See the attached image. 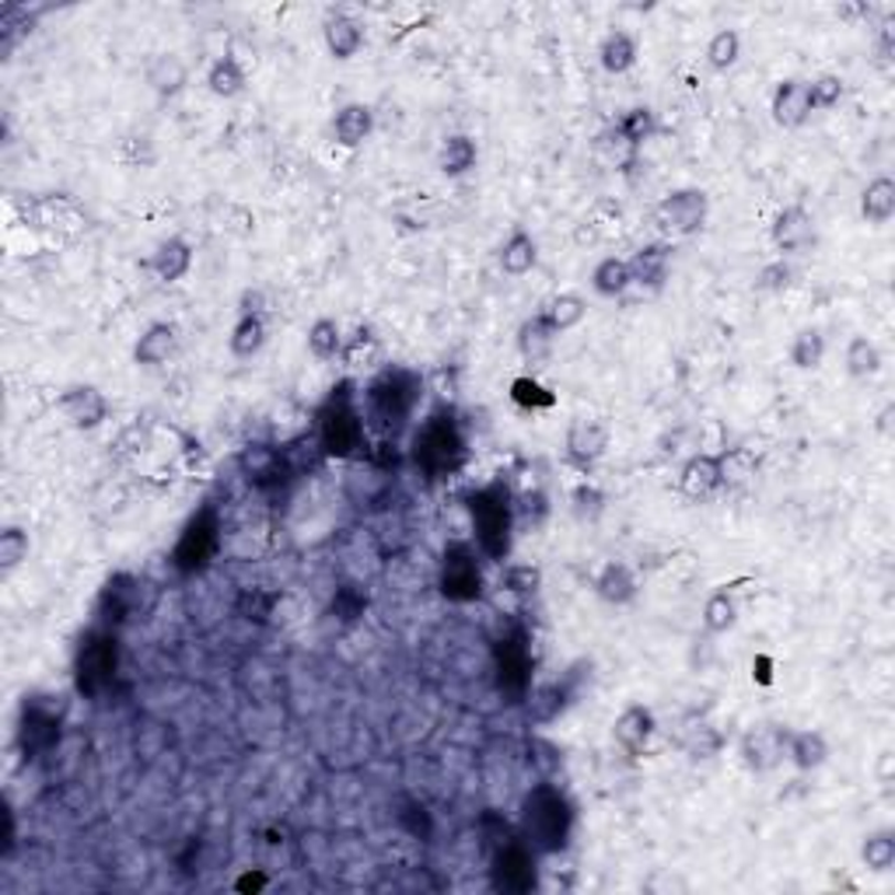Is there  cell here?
I'll list each match as a JSON object with an SVG mask.
<instances>
[{"label": "cell", "mask_w": 895, "mask_h": 895, "mask_svg": "<svg viewBox=\"0 0 895 895\" xmlns=\"http://www.w3.org/2000/svg\"><path fill=\"white\" fill-rule=\"evenodd\" d=\"M423 399V375L406 368V364H385L364 385L360 413L368 423V434L378 441H399L417 417V406Z\"/></svg>", "instance_id": "cell-1"}, {"label": "cell", "mask_w": 895, "mask_h": 895, "mask_svg": "<svg viewBox=\"0 0 895 895\" xmlns=\"http://www.w3.org/2000/svg\"><path fill=\"white\" fill-rule=\"evenodd\" d=\"M354 389L357 385L343 378L339 385H333V392L325 396L315 413V438L325 459L351 462L368 452V423H364L360 399Z\"/></svg>", "instance_id": "cell-2"}, {"label": "cell", "mask_w": 895, "mask_h": 895, "mask_svg": "<svg viewBox=\"0 0 895 895\" xmlns=\"http://www.w3.org/2000/svg\"><path fill=\"white\" fill-rule=\"evenodd\" d=\"M521 837L532 847L539 858H553L563 853L574 840V826H578V811L571 798L563 795L553 784H536L528 795L521 798Z\"/></svg>", "instance_id": "cell-3"}, {"label": "cell", "mask_w": 895, "mask_h": 895, "mask_svg": "<svg viewBox=\"0 0 895 895\" xmlns=\"http://www.w3.org/2000/svg\"><path fill=\"white\" fill-rule=\"evenodd\" d=\"M410 459L431 483L455 476L465 465V459H470V441H465L462 423L448 406H438V410H431L420 420V427H413Z\"/></svg>", "instance_id": "cell-4"}, {"label": "cell", "mask_w": 895, "mask_h": 895, "mask_svg": "<svg viewBox=\"0 0 895 895\" xmlns=\"http://www.w3.org/2000/svg\"><path fill=\"white\" fill-rule=\"evenodd\" d=\"M465 511H470L473 521V536H476V549L494 563H504L511 557L515 546V525H518V511H515V494L504 479H490L476 486V490L465 497Z\"/></svg>", "instance_id": "cell-5"}, {"label": "cell", "mask_w": 895, "mask_h": 895, "mask_svg": "<svg viewBox=\"0 0 895 895\" xmlns=\"http://www.w3.org/2000/svg\"><path fill=\"white\" fill-rule=\"evenodd\" d=\"M119 671V640L109 626H95L77 640L74 650V686L80 697H98L109 689Z\"/></svg>", "instance_id": "cell-6"}, {"label": "cell", "mask_w": 895, "mask_h": 895, "mask_svg": "<svg viewBox=\"0 0 895 895\" xmlns=\"http://www.w3.org/2000/svg\"><path fill=\"white\" fill-rule=\"evenodd\" d=\"M220 549V515L214 504H203L186 518L182 532L172 546V567L182 578L203 574Z\"/></svg>", "instance_id": "cell-7"}, {"label": "cell", "mask_w": 895, "mask_h": 895, "mask_svg": "<svg viewBox=\"0 0 895 895\" xmlns=\"http://www.w3.org/2000/svg\"><path fill=\"white\" fill-rule=\"evenodd\" d=\"M490 882L504 895H528L539 888V853L525 843V837H504L490 853Z\"/></svg>", "instance_id": "cell-8"}, {"label": "cell", "mask_w": 895, "mask_h": 895, "mask_svg": "<svg viewBox=\"0 0 895 895\" xmlns=\"http://www.w3.org/2000/svg\"><path fill=\"white\" fill-rule=\"evenodd\" d=\"M483 567H479V549L465 539H452L441 553L438 567V587L448 602L470 605L483 599Z\"/></svg>", "instance_id": "cell-9"}, {"label": "cell", "mask_w": 895, "mask_h": 895, "mask_svg": "<svg viewBox=\"0 0 895 895\" xmlns=\"http://www.w3.org/2000/svg\"><path fill=\"white\" fill-rule=\"evenodd\" d=\"M14 211L18 220L25 228H39V231H53L64 238H77L80 231L88 228L85 211L77 207V200L67 193H53V196H14Z\"/></svg>", "instance_id": "cell-10"}, {"label": "cell", "mask_w": 895, "mask_h": 895, "mask_svg": "<svg viewBox=\"0 0 895 895\" xmlns=\"http://www.w3.org/2000/svg\"><path fill=\"white\" fill-rule=\"evenodd\" d=\"M655 228L665 238H689L703 231V224L710 217V196L697 186H682L671 190L668 196H661L655 203Z\"/></svg>", "instance_id": "cell-11"}, {"label": "cell", "mask_w": 895, "mask_h": 895, "mask_svg": "<svg viewBox=\"0 0 895 895\" xmlns=\"http://www.w3.org/2000/svg\"><path fill=\"white\" fill-rule=\"evenodd\" d=\"M494 671L500 693L511 700H525L532 689V650H528L525 629H511L494 644Z\"/></svg>", "instance_id": "cell-12"}, {"label": "cell", "mask_w": 895, "mask_h": 895, "mask_svg": "<svg viewBox=\"0 0 895 895\" xmlns=\"http://www.w3.org/2000/svg\"><path fill=\"white\" fill-rule=\"evenodd\" d=\"M60 742V710L46 697H25L22 718H18V745L25 759H35Z\"/></svg>", "instance_id": "cell-13"}, {"label": "cell", "mask_w": 895, "mask_h": 895, "mask_svg": "<svg viewBox=\"0 0 895 895\" xmlns=\"http://www.w3.org/2000/svg\"><path fill=\"white\" fill-rule=\"evenodd\" d=\"M787 738L790 727L784 724H756L742 735L738 756L752 773H769L787 759Z\"/></svg>", "instance_id": "cell-14"}, {"label": "cell", "mask_w": 895, "mask_h": 895, "mask_svg": "<svg viewBox=\"0 0 895 895\" xmlns=\"http://www.w3.org/2000/svg\"><path fill=\"white\" fill-rule=\"evenodd\" d=\"M608 448V427L599 417H578L567 431V465H574L578 473H592L595 465L602 462Z\"/></svg>", "instance_id": "cell-15"}, {"label": "cell", "mask_w": 895, "mask_h": 895, "mask_svg": "<svg viewBox=\"0 0 895 895\" xmlns=\"http://www.w3.org/2000/svg\"><path fill=\"white\" fill-rule=\"evenodd\" d=\"M769 241H773V249L780 252V259L801 256L811 241H816V217H811L808 207H801V203H787L769 224Z\"/></svg>", "instance_id": "cell-16"}, {"label": "cell", "mask_w": 895, "mask_h": 895, "mask_svg": "<svg viewBox=\"0 0 895 895\" xmlns=\"http://www.w3.org/2000/svg\"><path fill=\"white\" fill-rule=\"evenodd\" d=\"M238 470L252 486H259V490H273V486L288 479L291 465H288V452H280L277 444H246L238 452Z\"/></svg>", "instance_id": "cell-17"}, {"label": "cell", "mask_w": 895, "mask_h": 895, "mask_svg": "<svg viewBox=\"0 0 895 895\" xmlns=\"http://www.w3.org/2000/svg\"><path fill=\"white\" fill-rule=\"evenodd\" d=\"M724 486V459L697 452L682 462L679 470V494L689 500H710Z\"/></svg>", "instance_id": "cell-18"}, {"label": "cell", "mask_w": 895, "mask_h": 895, "mask_svg": "<svg viewBox=\"0 0 895 895\" xmlns=\"http://www.w3.org/2000/svg\"><path fill=\"white\" fill-rule=\"evenodd\" d=\"M60 413L74 427V431H95L109 420V399L101 396L95 385H71L60 396Z\"/></svg>", "instance_id": "cell-19"}, {"label": "cell", "mask_w": 895, "mask_h": 895, "mask_svg": "<svg viewBox=\"0 0 895 895\" xmlns=\"http://www.w3.org/2000/svg\"><path fill=\"white\" fill-rule=\"evenodd\" d=\"M769 112L777 119V127L784 130H798L811 119V95H808V80L801 77H787L780 80L777 88H773V98H769Z\"/></svg>", "instance_id": "cell-20"}, {"label": "cell", "mask_w": 895, "mask_h": 895, "mask_svg": "<svg viewBox=\"0 0 895 895\" xmlns=\"http://www.w3.org/2000/svg\"><path fill=\"white\" fill-rule=\"evenodd\" d=\"M655 731H658V718H655V710L644 703H629L613 721V738L623 752H629V756H640V752L650 745V738H655Z\"/></svg>", "instance_id": "cell-21"}, {"label": "cell", "mask_w": 895, "mask_h": 895, "mask_svg": "<svg viewBox=\"0 0 895 895\" xmlns=\"http://www.w3.org/2000/svg\"><path fill=\"white\" fill-rule=\"evenodd\" d=\"M339 360L347 364L351 371L375 375V371L385 368V343H381V336L371 330V325H357V330L347 339H343Z\"/></svg>", "instance_id": "cell-22"}, {"label": "cell", "mask_w": 895, "mask_h": 895, "mask_svg": "<svg viewBox=\"0 0 895 895\" xmlns=\"http://www.w3.org/2000/svg\"><path fill=\"white\" fill-rule=\"evenodd\" d=\"M626 262H629L634 283H640L647 291H661L671 270V246L668 241H647V246H640Z\"/></svg>", "instance_id": "cell-23"}, {"label": "cell", "mask_w": 895, "mask_h": 895, "mask_svg": "<svg viewBox=\"0 0 895 895\" xmlns=\"http://www.w3.org/2000/svg\"><path fill=\"white\" fill-rule=\"evenodd\" d=\"M179 351V330L172 322H151L144 333H140L137 347H133V360L140 368H161L169 357H175Z\"/></svg>", "instance_id": "cell-24"}, {"label": "cell", "mask_w": 895, "mask_h": 895, "mask_svg": "<svg viewBox=\"0 0 895 895\" xmlns=\"http://www.w3.org/2000/svg\"><path fill=\"white\" fill-rule=\"evenodd\" d=\"M322 35H325V50H330L336 60H351V56H357L360 46H364V25L357 22L354 14H347V11L325 14Z\"/></svg>", "instance_id": "cell-25"}, {"label": "cell", "mask_w": 895, "mask_h": 895, "mask_svg": "<svg viewBox=\"0 0 895 895\" xmlns=\"http://www.w3.org/2000/svg\"><path fill=\"white\" fill-rule=\"evenodd\" d=\"M190 267H193V246L186 238H179V235H172V238H165L161 241V246L151 252V259H148V270L161 280V283H179L182 277L190 273Z\"/></svg>", "instance_id": "cell-26"}, {"label": "cell", "mask_w": 895, "mask_h": 895, "mask_svg": "<svg viewBox=\"0 0 895 895\" xmlns=\"http://www.w3.org/2000/svg\"><path fill=\"white\" fill-rule=\"evenodd\" d=\"M637 592H640V584H637L634 567L623 560H608L595 574V595L608 605H629L637 599Z\"/></svg>", "instance_id": "cell-27"}, {"label": "cell", "mask_w": 895, "mask_h": 895, "mask_svg": "<svg viewBox=\"0 0 895 895\" xmlns=\"http://www.w3.org/2000/svg\"><path fill=\"white\" fill-rule=\"evenodd\" d=\"M375 130V112L364 101H347L336 116H333V140L339 148H360L364 140Z\"/></svg>", "instance_id": "cell-28"}, {"label": "cell", "mask_w": 895, "mask_h": 895, "mask_svg": "<svg viewBox=\"0 0 895 895\" xmlns=\"http://www.w3.org/2000/svg\"><path fill=\"white\" fill-rule=\"evenodd\" d=\"M497 262L507 277H525L536 270L539 262V241L532 238V231L525 228H515L511 235L504 238V246L497 252Z\"/></svg>", "instance_id": "cell-29"}, {"label": "cell", "mask_w": 895, "mask_h": 895, "mask_svg": "<svg viewBox=\"0 0 895 895\" xmlns=\"http://www.w3.org/2000/svg\"><path fill=\"white\" fill-rule=\"evenodd\" d=\"M861 217L874 228H882L895 217V179L892 175H874L864 193H861Z\"/></svg>", "instance_id": "cell-30"}, {"label": "cell", "mask_w": 895, "mask_h": 895, "mask_svg": "<svg viewBox=\"0 0 895 895\" xmlns=\"http://www.w3.org/2000/svg\"><path fill=\"white\" fill-rule=\"evenodd\" d=\"M574 693H578V676H574V668H571V676H563L560 682H549V686L536 689V693L528 697V707H532L536 721H553V718L563 714Z\"/></svg>", "instance_id": "cell-31"}, {"label": "cell", "mask_w": 895, "mask_h": 895, "mask_svg": "<svg viewBox=\"0 0 895 895\" xmlns=\"http://www.w3.org/2000/svg\"><path fill=\"white\" fill-rule=\"evenodd\" d=\"M637 56H640V46H637V39L623 32V29H613L605 39H602V46H599V64L605 74H626V71H634L637 64Z\"/></svg>", "instance_id": "cell-32"}, {"label": "cell", "mask_w": 895, "mask_h": 895, "mask_svg": "<svg viewBox=\"0 0 895 895\" xmlns=\"http://www.w3.org/2000/svg\"><path fill=\"white\" fill-rule=\"evenodd\" d=\"M476 158H479L476 140L465 133H452V137H444V144L438 151V169L448 179H462L476 169Z\"/></svg>", "instance_id": "cell-33"}, {"label": "cell", "mask_w": 895, "mask_h": 895, "mask_svg": "<svg viewBox=\"0 0 895 895\" xmlns=\"http://www.w3.org/2000/svg\"><path fill=\"white\" fill-rule=\"evenodd\" d=\"M553 343H557V333H553V325L546 322L542 312H536L532 319L521 322V330H518V354L528 364L546 360L549 354H553Z\"/></svg>", "instance_id": "cell-34"}, {"label": "cell", "mask_w": 895, "mask_h": 895, "mask_svg": "<svg viewBox=\"0 0 895 895\" xmlns=\"http://www.w3.org/2000/svg\"><path fill=\"white\" fill-rule=\"evenodd\" d=\"M787 759L795 763L801 773H811L826 766L829 759V742L822 731H790L787 738Z\"/></svg>", "instance_id": "cell-35"}, {"label": "cell", "mask_w": 895, "mask_h": 895, "mask_svg": "<svg viewBox=\"0 0 895 895\" xmlns=\"http://www.w3.org/2000/svg\"><path fill=\"white\" fill-rule=\"evenodd\" d=\"M539 312L546 315V322L553 325V333L560 336V333L578 330V325L584 322V315H587V301H584L581 294H574V291H560V294L549 298Z\"/></svg>", "instance_id": "cell-36"}, {"label": "cell", "mask_w": 895, "mask_h": 895, "mask_svg": "<svg viewBox=\"0 0 895 895\" xmlns=\"http://www.w3.org/2000/svg\"><path fill=\"white\" fill-rule=\"evenodd\" d=\"M246 85H249L246 67H241V60L235 53H220L207 71V88L217 98H235L246 91Z\"/></svg>", "instance_id": "cell-37"}, {"label": "cell", "mask_w": 895, "mask_h": 895, "mask_svg": "<svg viewBox=\"0 0 895 895\" xmlns=\"http://www.w3.org/2000/svg\"><path fill=\"white\" fill-rule=\"evenodd\" d=\"M186 80H190L186 64H182V60L172 56V53H161V56H154L151 64H148V85H151L161 98L179 95L182 88H186Z\"/></svg>", "instance_id": "cell-38"}, {"label": "cell", "mask_w": 895, "mask_h": 895, "mask_svg": "<svg viewBox=\"0 0 895 895\" xmlns=\"http://www.w3.org/2000/svg\"><path fill=\"white\" fill-rule=\"evenodd\" d=\"M137 581L119 574L106 584V592H101V602H98V613L106 623H123L130 613H133V602H137Z\"/></svg>", "instance_id": "cell-39"}, {"label": "cell", "mask_w": 895, "mask_h": 895, "mask_svg": "<svg viewBox=\"0 0 895 895\" xmlns=\"http://www.w3.org/2000/svg\"><path fill=\"white\" fill-rule=\"evenodd\" d=\"M267 315H238L235 330L228 336V347L235 357H256L262 347H267Z\"/></svg>", "instance_id": "cell-40"}, {"label": "cell", "mask_w": 895, "mask_h": 895, "mask_svg": "<svg viewBox=\"0 0 895 895\" xmlns=\"http://www.w3.org/2000/svg\"><path fill=\"white\" fill-rule=\"evenodd\" d=\"M629 283H634V277H629V262L619 256L599 259V267L592 270V288L599 298H623L629 291Z\"/></svg>", "instance_id": "cell-41"}, {"label": "cell", "mask_w": 895, "mask_h": 895, "mask_svg": "<svg viewBox=\"0 0 895 895\" xmlns=\"http://www.w3.org/2000/svg\"><path fill=\"white\" fill-rule=\"evenodd\" d=\"M843 364H847V375L850 378H874L882 371V351H878V343H871L867 336H853L847 343V354H843Z\"/></svg>", "instance_id": "cell-42"}, {"label": "cell", "mask_w": 895, "mask_h": 895, "mask_svg": "<svg viewBox=\"0 0 895 895\" xmlns=\"http://www.w3.org/2000/svg\"><path fill=\"white\" fill-rule=\"evenodd\" d=\"M822 360H826V336L819 325H805V330H798V336L790 339V364H795L798 371H816Z\"/></svg>", "instance_id": "cell-43"}, {"label": "cell", "mask_w": 895, "mask_h": 895, "mask_svg": "<svg viewBox=\"0 0 895 895\" xmlns=\"http://www.w3.org/2000/svg\"><path fill=\"white\" fill-rule=\"evenodd\" d=\"M613 130H616V133H619V137L626 140L629 148H634V151H640V148L647 144V140L658 133V116L650 112L647 106L626 109V112H623V116L616 119V127H613Z\"/></svg>", "instance_id": "cell-44"}, {"label": "cell", "mask_w": 895, "mask_h": 895, "mask_svg": "<svg viewBox=\"0 0 895 895\" xmlns=\"http://www.w3.org/2000/svg\"><path fill=\"white\" fill-rule=\"evenodd\" d=\"M738 623V602L727 587H718L714 595H707L703 602V626L707 634H727L731 626Z\"/></svg>", "instance_id": "cell-45"}, {"label": "cell", "mask_w": 895, "mask_h": 895, "mask_svg": "<svg viewBox=\"0 0 895 895\" xmlns=\"http://www.w3.org/2000/svg\"><path fill=\"white\" fill-rule=\"evenodd\" d=\"M343 330H339V322L336 319H330V315H322V319H315L312 325H309V351H312V357H319V360H333V357H339L343 354Z\"/></svg>", "instance_id": "cell-46"}, {"label": "cell", "mask_w": 895, "mask_h": 895, "mask_svg": "<svg viewBox=\"0 0 895 895\" xmlns=\"http://www.w3.org/2000/svg\"><path fill=\"white\" fill-rule=\"evenodd\" d=\"M861 861L867 871L874 874H885L895 867V832L892 829H878V832H871V837H864L861 843Z\"/></svg>", "instance_id": "cell-47"}, {"label": "cell", "mask_w": 895, "mask_h": 895, "mask_svg": "<svg viewBox=\"0 0 895 895\" xmlns=\"http://www.w3.org/2000/svg\"><path fill=\"white\" fill-rule=\"evenodd\" d=\"M511 402L521 406V410L539 413V410H553V406H557V392H549L539 378L521 375V378L511 381Z\"/></svg>", "instance_id": "cell-48"}, {"label": "cell", "mask_w": 895, "mask_h": 895, "mask_svg": "<svg viewBox=\"0 0 895 895\" xmlns=\"http://www.w3.org/2000/svg\"><path fill=\"white\" fill-rule=\"evenodd\" d=\"M742 56V35L735 29H718L707 43V64L714 71H731Z\"/></svg>", "instance_id": "cell-49"}, {"label": "cell", "mask_w": 895, "mask_h": 895, "mask_svg": "<svg viewBox=\"0 0 895 895\" xmlns=\"http://www.w3.org/2000/svg\"><path fill=\"white\" fill-rule=\"evenodd\" d=\"M29 549H32V539L22 525H8L4 532H0V571L11 574L18 571L25 560H29Z\"/></svg>", "instance_id": "cell-50"}, {"label": "cell", "mask_w": 895, "mask_h": 895, "mask_svg": "<svg viewBox=\"0 0 895 895\" xmlns=\"http://www.w3.org/2000/svg\"><path fill=\"white\" fill-rule=\"evenodd\" d=\"M808 95H811V109L816 112H829V109H837L843 95H847V85H843V77L837 74H822L816 80H808Z\"/></svg>", "instance_id": "cell-51"}, {"label": "cell", "mask_w": 895, "mask_h": 895, "mask_svg": "<svg viewBox=\"0 0 895 895\" xmlns=\"http://www.w3.org/2000/svg\"><path fill=\"white\" fill-rule=\"evenodd\" d=\"M504 587L518 599H532L542 587V571L532 563H511L504 567Z\"/></svg>", "instance_id": "cell-52"}, {"label": "cell", "mask_w": 895, "mask_h": 895, "mask_svg": "<svg viewBox=\"0 0 895 895\" xmlns=\"http://www.w3.org/2000/svg\"><path fill=\"white\" fill-rule=\"evenodd\" d=\"M571 504H574V515L581 521H599L602 511H605V494L599 490L595 483H578L574 494H571Z\"/></svg>", "instance_id": "cell-53"}, {"label": "cell", "mask_w": 895, "mask_h": 895, "mask_svg": "<svg viewBox=\"0 0 895 895\" xmlns=\"http://www.w3.org/2000/svg\"><path fill=\"white\" fill-rule=\"evenodd\" d=\"M790 280H795V270H790V262L787 259H773V262H766V267L759 270L756 288L777 294V291H787L790 288Z\"/></svg>", "instance_id": "cell-54"}, {"label": "cell", "mask_w": 895, "mask_h": 895, "mask_svg": "<svg viewBox=\"0 0 895 895\" xmlns=\"http://www.w3.org/2000/svg\"><path fill=\"white\" fill-rule=\"evenodd\" d=\"M686 748H689V756H693V759H714L721 752V735L714 727L700 724V727H693V735L686 738Z\"/></svg>", "instance_id": "cell-55"}, {"label": "cell", "mask_w": 895, "mask_h": 895, "mask_svg": "<svg viewBox=\"0 0 895 895\" xmlns=\"http://www.w3.org/2000/svg\"><path fill=\"white\" fill-rule=\"evenodd\" d=\"M238 315H267V291H241V301H238Z\"/></svg>", "instance_id": "cell-56"}, {"label": "cell", "mask_w": 895, "mask_h": 895, "mask_svg": "<svg viewBox=\"0 0 895 895\" xmlns=\"http://www.w3.org/2000/svg\"><path fill=\"white\" fill-rule=\"evenodd\" d=\"M752 676H756L763 686L773 682V671H769V658H756V665H752Z\"/></svg>", "instance_id": "cell-57"}, {"label": "cell", "mask_w": 895, "mask_h": 895, "mask_svg": "<svg viewBox=\"0 0 895 895\" xmlns=\"http://www.w3.org/2000/svg\"><path fill=\"white\" fill-rule=\"evenodd\" d=\"M892 417H895V406L888 402L885 410H882V417H878V431L882 434H892Z\"/></svg>", "instance_id": "cell-58"}]
</instances>
